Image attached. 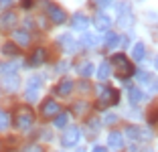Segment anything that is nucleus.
<instances>
[{"instance_id": "f257e3e1", "label": "nucleus", "mask_w": 158, "mask_h": 152, "mask_svg": "<svg viewBox=\"0 0 158 152\" xmlns=\"http://www.w3.org/2000/svg\"><path fill=\"white\" fill-rule=\"evenodd\" d=\"M112 65H114V69H116L118 77H122V79H126V75H134V71H136L134 65L128 61V57L122 55V53L112 57Z\"/></svg>"}, {"instance_id": "f03ea898", "label": "nucleus", "mask_w": 158, "mask_h": 152, "mask_svg": "<svg viewBox=\"0 0 158 152\" xmlns=\"http://www.w3.org/2000/svg\"><path fill=\"white\" fill-rule=\"evenodd\" d=\"M33 122H35L33 110H31L28 106L19 108V112H16V116H14V126H16L19 130H28L31 126H33Z\"/></svg>"}, {"instance_id": "7ed1b4c3", "label": "nucleus", "mask_w": 158, "mask_h": 152, "mask_svg": "<svg viewBox=\"0 0 158 152\" xmlns=\"http://www.w3.org/2000/svg\"><path fill=\"white\" fill-rule=\"evenodd\" d=\"M98 93H99V108H107V106H116L118 99H120V95H118L116 89L112 87H106V85H98Z\"/></svg>"}, {"instance_id": "20e7f679", "label": "nucleus", "mask_w": 158, "mask_h": 152, "mask_svg": "<svg viewBox=\"0 0 158 152\" xmlns=\"http://www.w3.org/2000/svg\"><path fill=\"white\" fill-rule=\"evenodd\" d=\"M79 138H81V130H79L77 126H71V128H67L65 132H63L61 144H63L65 148H71V146H75V144L79 142Z\"/></svg>"}, {"instance_id": "39448f33", "label": "nucleus", "mask_w": 158, "mask_h": 152, "mask_svg": "<svg viewBox=\"0 0 158 152\" xmlns=\"http://www.w3.org/2000/svg\"><path fill=\"white\" fill-rule=\"evenodd\" d=\"M45 8H47V14L51 16V20H53L55 24H63V23H67V14H65V10L59 8L57 4H53V2H47Z\"/></svg>"}, {"instance_id": "423d86ee", "label": "nucleus", "mask_w": 158, "mask_h": 152, "mask_svg": "<svg viewBox=\"0 0 158 152\" xmlns=\"http://www.w3.org/2000/svg\"><path fill=\"white\" fill-rule=\"evenodd\" d=\"M59 112H61V106L57 103V101H53V99H47L45 103H43V108H41V114L45 116V118H55Z\"/></svg>"}, {"instance_id": "0eeeda50", "label": "nucleus", "mask_w": 158, "mask_h": 152, "mask_svg": "<svg viewBox=\"0 0 158 152\" xmlns=\"http://www.w3.org/2000/svg\"><path fill=\"white\" fill-rule=\"evenodd\" d=\"M89 27V19L85 14H73V19H71V28L73 31H85Z\"/></svg>"}, {"instance_id": "6e6552de", "label": "nucleus", "mask_w": 158, "mask_h": 152, "mask_svg": "<svg viewBox=\"0 0 158 152\" xmlns=\"http://www.w3.org/2000/svg\"><path fill=\"white\" fill-rule=\"evenodd\" d=\"M19 83H20V81H19V75L14 73V71L2 77V87H4V89H8V91H14V89L19 87Z\"/></svg>"}, {"instance_id": "1a4fd4ad", "label": "nucleus", "mask_w": 158, "mask_h": 152, "mask_svg": "<svg viewBox=\"0 0 158 152\" xmlns=\"http://www.w3.org/2000/svg\"><path fill=\"white\" fill-rule=\"evenodd\" d=\"M93 24H95V28H98V31H107V28L112 27V20H110V16H107V14L99 12V14H95Z\"/></svg>"}, {"instance_id": "9d476101", "label": "nucleus", "mask_w": 158, "mask_h": 152, "mask_svg": "<svg viewBox=\"0 0 158 152\" xmlns=\"http://www.w3.org/2000/svg\"><path fill=\"white\" fill-rule=\"evenodd\" d=\"M126 134L130 140H140V138H150V134H144L140 126H126Z\"/></svg>"}, {"instance_id": "9b49d317", "label": "nucleus", "mask_w": 158, "mask_h": 152, "mask_svg": "<svg viewBox=\"0 0 158 152\" xmlns=\"http://www.w3.org/2000/svg\"><path fill=\"white\" fill-rule=\"evenodd\" d=\"M107 144H110L112 148H116V150H118V148L124 146V136H122L120 132H112L110 136H107Z\"/></svg>"}, {"instance_id": "f8f14e48", "label": "nucleus", "mask_w": 158, "mask_h": 152, "mask_svg": "<svg viewBox=\"0 0 158 152\" xmlns=\"http://www.w3.org/2000/svg\"><path fill=\"white\" fill-rule=\"evenodd\" d=\"M12 39H14V43H16V45H20V47H27L28 43H31V37H28L27 31H14Z\"/></svg>"}, {"instance_id": "ddd939ff", "label": "nucleus", "mask_w": 158, "mask_h": 152, "mask_svg": "<svg viewBox=\"0 0 158 152\" xmlns=\"http://www.w3.org/2000/svg\"><path fill=\"white\" fill-rule=\"evenodd\" d=\"M71 91H73V81H71V79L59 81V85H57V93H59V95H69Z\"/></svg>"}, {"instance_id": "4468645a", "label": "nucleus", "mask_w": 158, "mask_h": 152, "mask_svg": "<svg viewBox=\"0 0 158 152\" xmlns=\"http://www.w3.org/2000/svg\"><path fill=\"white\" fill-rule=\"evenodd\" d=\"M45 59H47L45 49H37L33 53V57H31V65H33V67H39L41 63H45Z\"/></svg>"}, {"instance_id": "2eb2a0df", "label": "nucleus", "mask_w": 158, "mask_h": 152, "mask_svg": "<svg viewBox=\"0 0 158 152\" xmlns=\"http://www.w3.org/2000/svg\"><path fill=\"white\" fill-rule=\"evenodd\" d=\"M103 43H106L107 49H114V47H118L122 41H120V35H118V32H106V41Z\"/></svg>"}, {"instance_id": "dca6fc26", "label": "nucleus", "mask_w": 158, "mask_h": 152, "mask_svg": "<svg viewBox=\"0 0 158 152\" xmlns=\"http://www.w3.org/2000/svg\"><path fill=\"white\" fill-rule=\"evenodd\" d=\"M14 23H16V14H14V12H4V14H2V19H0L2 28H12Z\"/></svg>"}, {"instance_id": "f3484780", "label": "nucleus", "mask_w": 158, "mask_h": 152, "mask_svg": "<svg viewBox=\"0 0 158 152\" xmlns=\"http://www.w3.org/2000/svg\"><path fill=\"white\" fill-rule=\"evenodd\" d=\"M2 55H6V57H16L19 55V49H16V43H4V45H2Z\"/></svg>"}, {"instance_id": "a211bd4d", "label": "nucleus", "mask_w": 158, "mask_h": 152, "mask_svg": "<svg viewBox=\"0 0 158 152\" xmlns=\"http://www.w3.org/2000/svg\"><path fill=\"white\" fill-rule=\"evenodd\" d=\"M132 57H134V61H142L146 57V47L144 43H136L134 51H132Z\"/></svg>"}, {"instance_id": "6ab92c4d", "label": "nucleus", "mask_w": 158, "mask_h": 152, "mask_svg": "<svg viewBox=\"0 0 158 152\" xmlns=\"http://www.w3.org/2000/svg\"><path fill=\"white\" fill-rule=\"evenodd\" d=\"M67 122H69V114H67V112H59V114L55 116V122H53V124H55V128H65Z\"/></svg>"}, {"instance_id": "aec40b11", "label": "nucleus", "mask_w": 158, "mask_h": 152, "mask_svg": "<svg viewBox=\"0 0 158 152\" xmlns=\"http://www.w3.org/2000/svg\"><path fill=\"white\" fill-rule=\"evenodd\" d=\"M77 73L81 75V77H89V75L93 73V65L89 63V61H83V63L77 67Z\"/></svg>"}, {"instance_id": "412c9836", "label": "nucleus", "mask_w": 158, "mask_h": 152, "mask_svg": "<svg viewBox=\"0 0 158 152\" xmlns=\"http://www.w3.org/2000/svg\"><path fill=\"white\" fill-rule=\"evenodd\" d=\"M98 77L102 79V81H106V79L110 77V63H107V61H103V63L99 65V69H98Z\"/></svg>"}, {"instance_id": "4be33fe9", "label": "nucleus", "mask_w": 158, "mask_h": 152, "mask_svg": "<svg viewBox=\"0 0 158 152\" xmlns=\"http://www.w3.org/2000/svg\"><path fill=\"white\" fill-rule=\"evenodd\" d=\"M59 39H61V45L65 47L67 51H73L75 47H77V43L71 39V35H63V37H59Z\"/></svg>"}, {"instance_id": "5701e85b", "label": "nucleus", "mask_w": 158, "mask_h": 152, "mask_svg": "<svg viewBox=\"0 0 158 152\" xmlns=\"http://www.w3.org/2000/svg\"><path fill=\"white\" fill-rule=\"evenodd\" d=\"M128 91H130V99H132V103H138L140 99H142V91H140L138 87H130V85H128Z\"/></svg>"}, {"instance_id": "b1692460", "label": "nucleus", "mask_w": 158, "mask_h": 152, "mask_svg": "<svg viewBox=\"0 0 158 152\" xmlns=\"http://www.w3.org/2000/svg\"><path fill=\"white\" fill-rule=\"evenodd\" d=\"M8 126H10V118H8V114L0 110V132H4Z\"/></svg>"}, {"instance_id": "393cba45", "label": "nucleus", "mask_w": 158, "mask_h": 152, "mask_svg": "<svg viewBox=\"0 0 158 152\" xmlns=\"http://www.w3.org/2000/svg\"><path fill=\"white\" fill-rule=\"evenodd\" d=\"M158 120V101H154V106L148 112V122H156Z\"/></svg>"}, {"instance_id": "a878e982", "label": "nucleus", "mask_w": 158, "mask_h": 152, "mask_svg": "<svg viewBox=\"0 0 158 152\" xmlns=\"http://www.w3.org/2000/svg\"><path fill=\"white\" fill-rule=\"evenodd\" d=\"M24 97H27V101H37L39 99V89H27V93H24Z\"/></svg>"}, {"instance_id": "bb28decb", "label": "nucleus", "mask_w": 158, "mask_h": 152, "mask_svg": "<svg viewBox=\"0 0 158 152\" xmlns=\"http://www.w3.org/2000/svg\"><path fill=\"white\" fill-rule=\"evenodd\" d=\"M132 20H134V19H132L130 12H128V14H120V24H122V27H128V24H132Z\"/></svg>"}, {"instance_id": "cd10ccee", "label": "nucleus", "mask_w": 158, "mask_h": 152, "mask_svg": "<svg viewBox=\"0 0 158 152\" xmlns=\"http://www.w3.org/2000/svg\"><path fill=\"white\" fill-rule=\"evenodd\" d=\"M116 10H118V14H128L130 12V4H128V2H120V4L116 6Z\"/></svg>"}, {"instance_id": "c85d7f7f", "label": "nucleus", "mask_w": 158, "mask_h": 152, "mask_svg": "<svg viewBox=\"0 0 158 152\" xmlns=\"http://www.w3.org/2000/svg\"><path fill=\"white\" fill-rule=\"evenodd\" d=\"M28 87L31 89H41V79L39 77H31L28 79Z\"/></svg>"}, {"instance_id": "c756f323", "label": "nucleus", "mask_w": 158, "mask_h": 152, "mask_svg": "<svg viewBox=\"0 0 158 152\" xmlns=\"http://www.w3.org/2000/svg\"><path fill=\"white\" fill-rule=\"evenodd\" d=\"M136 77H138V81H142V83L150 81V73H142V71H136Z\"/></svg>"}, {"instance_id": "7c9ffc66", "label": "nucleus", "mask_w": 158, "mask_h": 152, "mask_svg": "<svg viewBox=\"0 0 158 152\" xmlns=\"http://www.w3.org/2000/svg\"><path fill=\"white\" fill-rule=\"evenodd\" d=\"M118 118L114 114H106V118H103V124H114V122H116Z\"/></svg>"}, {"instance_id": "2f4dec72", "label": "nucleus", "mask_w": 158, "mask_h": 152, "mask_svg": "<svg viewBox=\"0 0 158 152\" xmlns=\"http://www.w3.org/2000/svg\"><path fill=\"white\" fill-rule=\"evenodd\" d=\"M33 6V0H23V8H31Z\"/></svg>"}, {"instance_id": "473e14b6", "label": "nucleus", "mask_w": 158, "mask_h": 152, "mask_svg": "<svg viewBox=\"0 0 158 152\" xmlns=\"http://www.w3.org/2000/svg\"><path fill=\"white\" fill-rule=\"evenodd\" d=\"M14 0H0V6H10Z\"/></svg>"}, {"instance_id": "72a5a7b5", "label": "nucleus", "mask_w": 158, "mask_h": 152, "mask_svg": "<svg viewBox=\"0 0 158 152\" xmlns=\"http://www.w3.org/2000/svg\"><path fill=\"white\" fill-rule=\"evenodd\" d=\"M24 152H41V148H39V146H31V148H27Z\"/></svg>"}, {"instance_id": "f704fd0d", "label": "nucleus", "mask_w": 158, "mask_h": 152, "mask_svg": "<svg viewBox=\"0 0 158 152\" xmlns=\"http://www.w3.org/2000/svg\"><path fill=\"white\" fill-rule=\"evenodd\" d=\"M91 152H106V148H103V146H95Z\"/></svg>"}, {"instance_id": "c9c22d12", "label": "nucleus", "mask_w": 158, "mask_h": 152, "mask_svg": "<svg viewBox=\"0 0 158 152\" xmlns=\"http://www.w3.org/2000/svg\"><path fill=\"white\" fill-rule=\"evenodd\" d=\"M154 65H156V69H158V57H156V61H154Z\"/></svg>"}, {"instance_id": "e433bc0d", "label": "nucleus", "mask_w": 158, "mask_h": 152, "mask_svg": "<svg viewBox=\"0 0 158 152\" xmlns=\"http://www.w3.org/2000/svg\"><path fill=\"white\" fill-rule=\"evenodd\" d=\"M142 152H152V150H150V148H146V150H142Z\"/></svg>"}, {"instance_id": "4c0bfd02", "label": "nucleus", "mask_w": 158, "mask_h": 152, "mask_svg": "<svg viewBox=\"0 0 158 152\" xmlns=\"http://www.w3.org/2000/svg\"><path fill=\"white\" fill-rule=\"evenodd\" d=\"M99 2H112V0H99Z\"/></svg>"}]
</instances>
